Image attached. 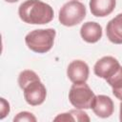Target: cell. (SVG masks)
I'll return each mask as SVG.
<instances>
[{"mask_svg": "<svg viewBox=\"0 0 122 122\" xmlns=\"http://www.w3.org/2000/svg\"><path fill=\"white\" fill-rule=\"evenodd\" d=\"M6 2H8V3H15V2H17L18 0H5Z\"/></svg>", "mask_w": 122, "mask_h": 122, "instance_id": "obj_17", "label": "cell"}, {"mask_svg": "<svg viewBox=\"0 0 122 122\" xmlns=\"http://www.w3.org/2000/svg\"><path fill=\"white\" fill-rule=\"evenodd\" d=\"M9 112H10V104L4 98H1V115H0V118L3 119Z\"/></svg>", "mask_w": 122, "mask_h": 122, "instance_id": "obj_15", "label": "cell"}, {"mask_svg": "<svg viewBox=\"0 0 122 122\" xmlns=\"http://www.w3.org/2000/svg\"><path fill=\"white\" fill-rule=\"evenodd\" d=\"M55 30L40 29L29 32L25 37V42L28 48L37 53H45L49 51L54 42Z\"/></svg>", "mask_w": 122, "mask_h": 122, "instance_id": "obj_3", "label": "cell"}, {"mask_svg": "<svg viewBox=\"0 0 122 122\" xmlns=\"http://www.w3.org/2000/svg\"><path fill=\"white\" fill-rule=\"evenodd\" d=\"M54 121H90V118L85 112L78 109L59 114L54 118Z\"/></svg>", "mask_w": 122, "mask_h": 122, "instance_id": "obj_13", "label": "cell"}, {"mask_svg": "<svg viewBox=\"0 0 122 122\" xmlns=\"http://www.w3.org/2000/svg\"><path fill=\"white\" fill-rule=\"evenodd\" d=\"M95 95L86 82L74 83L69 92V99L76 109H91Z\"/></svg>", "mask_w": 122, "mask_h": 122, "instance_id": "obj_5", "label": "cell"}, {"mask_svg": "<svg viewBox=\"0 0 122 122\" xmlns=\"http://www.w3.org/2000/svg\"><path fill=\"white\" fill-rule=\"evenodd\" d=\"M18 14L25 23L44 25L52 20L53 10L49 4L40 0H27L19 6Z\"/></svg>", "mask_w": 122, "mask_h": 122, "instance_id": "obj_2", "label": "cell"}, {"mask_svg": "<svg viewBox=\"0 0 122 122\" xmlns=\"http://www.w3.org/2000/svg\"><path fill=\"white\" fill-rule=\"evenodd\" d=\"M89 66L82 60L71 62L67 69V75L72 83L86 82L89 78Z\"/></svg>", "mask_w": 122, "mask_h": 122, "instance_id": "obj_7", "label": "cell"}, {"mask_svg": "<svg viewBox=\"0 0 122 122\" xmlns=\"http://www.w3.org/2000/svg\"><path fill=\"white\" fill-rule=\"evenodd\" d=\"M18 84L24 92L26 102L30 106H38L45 101L47 90L33 71L26 70L21 71L18 76Z\"/></svg>", "mask_w": 122, "mask_h": 122, "instance_id": "obj_1", "label": "cell"}, {"mask_svg": "<svg viewBox=\"0 0 122 122\" xmlns=\"http://www.w3.org/2000/svg\"><path fill=\"white\" fill-rule=\"evenodd\" d=\"M106 81L112 88L113 95L117 99L122 101V67L120 66L116 72L112 74L111 77L107 78Z\"/></svg>", "mask_w": 122, "mask_h": 122, "instance_id": "obj_12", "label": "cell"}, {"mask_svg": "<svg viewBox=\"0 0 122 122\" xmlns=\"http://www.w3.org/2000/svg\"><path fill=\"white\" fill-rule=\"evenodd\" d=\"M86 16V8L79 1L67 2L59 10V22L66 27H72L79 24Z\"/></svg>", "mask_w": 122, "mask_h": 122, "instance_id": "obj_4", "label": "cell"}, {"mask_svg": "<svg viewBox=\"0 0 122 122\" xmlns=\"http://www.w3.org/2000/svg\"><path fill=\"white\" fill-rule=\"evenodd\" d=\"M80 35L88 43H96L102 37V27L96 22H86L80 29Z\"/></svg>", "mask_w": 122, "mask_h": 122, "instance_id": "obj_9", "label": "cell"}, {"mask_svg": "<svg viewBox=\"0 0 122 122\" xmlns=\"http://www.w3.org/2000/svg\"><path fill=\"white\" fill-rule=\"evenodd\" d=\"M13 121L17 122V121H29V122H35L36 121V118L35 116L31 113V112H19L14 118H13Z\"/></svg>", "mask_w": 122, "mask_h": 122, "instance_id": "obj_14", "label": "cell"}, {"mask_svg": "<svg viewBox=\"0 0 122 122\" xmlns=\"http://www.w3.org/2000/svg\"><path fill=\"white\" fill-rule=\"evenodd\" d=\"M120 68V64L116 58L112 56H104L100 58L93 67L94 73L104 79L111 77Z\"/></svg>", "mask_w": 122, "mask_h": 122, "instance_id": "obj_6", "label": "cell"}, {"mask_svg": "<svg viewBox=\"0 0 122 122\" xmlns=\"http://www.w3.org/2000/svg\"><path fill=\"white\" fill-rule=\"evenodd\" d=\"M106 34L113 44H122V13L112 18L106 27Z\"/></svg>", "mask_w": 122, "mask_h": 122, "instance_id": "obj_10", "label": "cell"}, {"mask_svg": "<svg viewBox=\"0 0 122 122\" xmlns=\"http://www.w3.org/2000/svg\"><path fill=\"white\" fill-rule=\"evenodd\" d=\"M115 4V0H90V10L92 15L105 17L113 11Z\"/></svg>", "mask_w": 122, "mask_h": 122, "instance_id": "obj_11", "label": "cell"}, {"mask_svg": "<svg viewBox=\"0 0 122 122\" xmlns=\"http://www.w3.org/2000/svg\"><path fill=\"white\" fill-rule=\"evenodd\" d=\"M113 102L107 95H96L93 99L92 109L93 112L101 118L110 117L113 112Z\"/></svg>", "mask_w": 122, "mask_h": 122, "instance_id": "obj_8", "label": "cell"}, {"mask_svg": "<svg viewBox=\"0 0 122 122\" xmlns=\"http://www.w3.org/2000/svg\"><path fill=\"white\" fill-rule=\"evenodd\" d=\"M119 119L122 122V102L120 103V112H119Z\"/></svg>", "mask_w": 122, "mask_h": 122, "instance_id": "obj_16", "label": "cell"}]
</instances>
